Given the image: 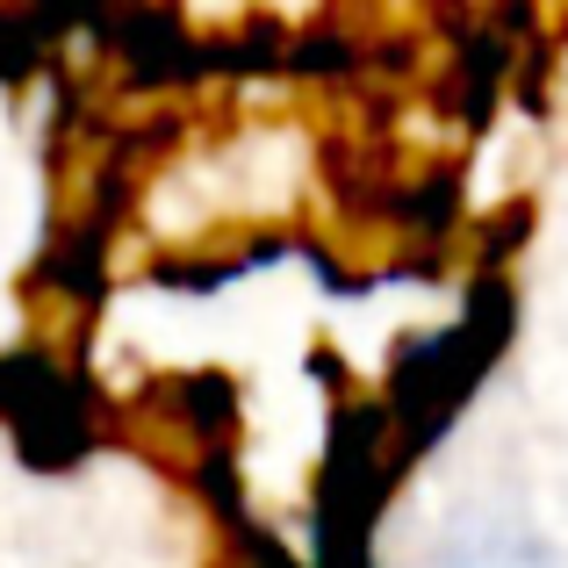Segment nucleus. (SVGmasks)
Wrapping results in <instances>:
<instances>
[{"label":"nucleus","mask_w":568,"mask_h":568,"mask_svg":"<svg viewBox=\"0 0 568 568\" xmlns=\"http://www.w3.org/2000/svg\"><path fill=\"white\" fill-rule=\"evenodd\" d=\"M417 568H555V555L518 518H468V526H454Z\"/></svg>","instance_id":"obj_1"}]
</instances>
